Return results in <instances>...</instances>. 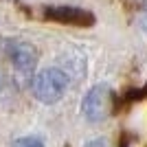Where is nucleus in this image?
Wrapping results in <instances>:
<instances>
[{
  "mask_svg": "<svg viewBox=\"0 0 147 147\" xmlns=\"http://www.w3.org/2000/svg\"><path fill=\"white\" fill-rule=\"evenodd\" d=\"M110 103H112V92L108 84L92 86L81 99V114L88 123H99L110 114Z\"/></svg>",
  "mask_w": 147,
  "mask_h": 147,
  "instance_id": "2",
  "label": "nucleus"
},
{
  "mask_svg": "<svg viewBox=\"0 0 147 147\" xmlns=\"http://www.w3.org/2000/svg\"><path fill=\"white\" fill-rule=\"evenodd\" d=\"M138 24H141V29L147 33V5L143 7V11H141V18H138Z\"/></svg>",
  "mask_w": 147,
  "mask_h": 147,
  "instance_id": "8",
  "label": "nucleus"
},
{
  "mask_svg": "<svg viewBox=\"0 0 147 147\" xmlns=\"http://www.w3.org/2000/svg\"><path fill=\"white\" fill-rule=\"evenodd\" d=\"M2 51L7 53V57L11 59L13 68L20 75H31L33 68L37 64V53L24 40H5L2 42Z\"/></svg>",
  "mask_w": 147,
  "mask_h": 147,
  "instance_id": "3",
  "label": "nucleus"
},
{
  "mask_svg": "<svg viewBox=\"0 0 147 147\" xmlns=\"http://www.w3.org/2000/svg\"><path fill=\"white\" fill-rule=\"evenodd\" d=\"M57 68H61L66 77L70 79V84H77V81L86 79L88 75V59L86 53L79 49H66L61 51L59 57H57Z\"/></svg>",
  "mask_w": 147,
  "mask_h": 147,
  "instance_id": "4",
  "label": "nucleus"
},
{
  "mask_svg": "<svg viewBox=\"0 0 147 147\" xmlns=\"http://www.w3.org/2000/svg\"><path fill=\"white\" fill-rule=\"evenodd\" d=\"M84 147H110V143L105 141V138H92V141H88Z\"/></svg>",
  "mask_w": 147,
  "mask_h": 147,
  "instance_id": "7",
  "label": "nucleus"
},
{
  "mask_svg": "<svg viewBox=\"0 0 147 147\" xmlns=\"http://www.w3.org/2000/svg\"><path fill=\"white\" fill-rule=\"evenodd\" d=\"M13 147H44V141L40 136H22L13 143Z\"/></svg>",
  "mask_w": 147,
  "mask_h": 147,
  "instance_id": "6",
  "label": "nucleus"
},
{
  "mask_svg": "<svg viewBox=\"0 0 147 147\" xmlns=\"http://www.w3.org/2000/svg\"><path fill=\"white\" fill-rule=\"evenodd\" d=\"M51 20H57V22H64V24H92V16L84 9H73V7H57V9H49L46 11Z\"/></svg>",
  "mask_w": 147,
  "mask_h": 147,
  "instance_id": "5",
  "label": "nucleus"
},
{
  "mask_svg": "<svg viewBox=\"0 0 147 147\" xmlns=\"http://www.w3.org/2000/svg\"><path fill=\"white\" fill-rule=\"evenodd\" d=\"M70 79L66 77V73L57 66L44 68L40 73H35V77L31 79V92L40 103H57L64 94H66Z\"/></svg>",
  "mask_w": 147,
  "mask_h": 147,
  "instance_id": "1",
  "label": "nucleus"
}]
</instances>
